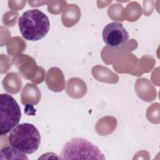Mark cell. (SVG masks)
Instances as JSON below:
<instances>
[{
	"label": "cell",
	"instance_id": "6da1fadb",
	"mask_svg": "<svg viewBox=\"0 0 160 160\" xmlns=\"http://www.w3.org/2000/svg\"><path fill=\"white\" fill-rule=\"evenodd\" d=\"M18 25L22 37L32 41L43 38L50 28L48 17L37 9L24 12L18 19Z\"/></svg>",
	"mask_w": 160,
	"mask_h": 160
},
{
	"label": "cell",
	"instance_id": "7a4b0ae2",
	"mask_svg": "<svg viewBox=\"0 0 160 160\" xmlns=\"http://www.w3.org/2000/svg\"><path fill=\"white\" fill-rule=\"evenodd\" d=\"M8 140L11 146L22 153H34L41 143V136L38 129L32 124H18L10 132Z\"/></svg>",
	"mask_w": 160,
	"mask_h": 160
},
{
	"label": "cell",
	"instance_id": "3957f363",
	"mask_svg": "<svg viewBox=\"0 0 160 160\" xmlns=\"http://www.w3.org/2000/svg\"><path fill=\"white\" fill-rule=\"evenodd\" d=\"M61 159H105L100 149L84 138H73L63 146Z\"/></svg>",
	"mask_w": 160,
	"mask_h": 160
},
{
	"label": "cell",
	"instance_id": "277c9868",
	"mask_svg": "<svg viewBox=\"0 0 160 160\" xmlns=\"http://www.w3.org/2000/svg\"><path fill=\"white\" fill-rule=\"evenodd\" d=\"M0 135L9 132L19 122L21 109L14 98L8 94L0 95Z\"/></svg>",
	"mask_w": 160,
	"mask_h": 160
},
{
	"label": "cell",
	"instance_id": "5b68a950",
	"mask_svg": "<svg viewBox=\"0 0 160 160\" xmlns=\"http://www.w3.org/2000/svg\"><path fill=\"white\" fill-rule=\"evenodd\" d=\"M104 42L109 47L118 48L124 45L129 34L122 23L112 22L106 25L102 30Z\"/></svg>",
	"mask_w": 160,
	"mask_h": 160
}]
</instances>
